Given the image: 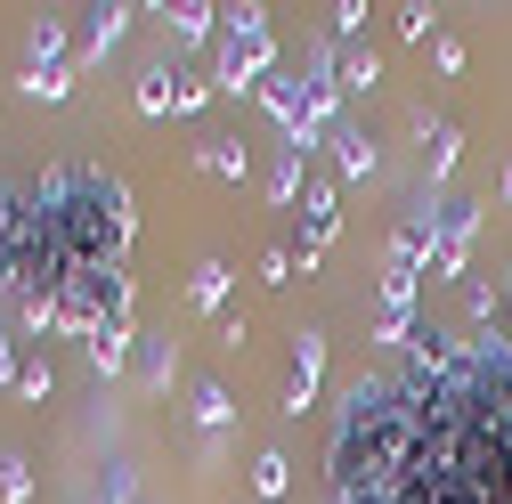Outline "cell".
Returning a JSON list of instances; mask_svg holds the SVG:
<instances>
[{
    "label": "cell",
    "instance_id": "1",
    "mask_svg": "<svg viewBox=\"0 0 512 504\" xmlns=\"http://www.w3.org/2000/svg\"><path fill=\"white\" fill-rule=\"evenodd\" d=\"M41 196L57 212V244H66L74 277L131 261V228L139 220H131V187H122L114 171H98V163H49L41 171Z\"/></svg>",
    "mask_w": 512,
    "mask_h": 504
},
{
    "label": "cell",
    "instance_id": "2",
    "mask_svg": "<svg viewBox=\"0 0 512 504\" xmlns=\"http://www.w3.org/2000/svg\"><path fill=\"white\" fill-rule=\"evenodd\" d=\"M277 74V41H269V9H220V41H212V90L228 98H261V82Z\"/></svg>",
    "mask_w": 512,
    "mask_h": 504
},
{
    "label": "cell",
    "instance_id": "3",
    "mask_svg": "<svg viewBox=\"0 0 512 504\" xmlns=\"http://www.w3.org/2000/svg\"><path fill=\"white\" fill-rule=\"evenodd\" d=\"M74 66H82V49H66V25L41 17V25H33V49H25L17 90L41 98V106H57V98H74Z\"/></svg>",
    "mask_w": 512,
    "mask_h": 504
},
{
    "label": "cell",
    "instance_id": "4",
    "mask_svg": "<svg viewBox=\"0 0 512 504\" xmlns=\"http://www.w3.org/2000/svg\"><path fill=\"white\" fill-rule=\"evenodd\" d=\"M472 236H480V204H472V196H447V204H439V228H431L423 277H431V285L464 277V269H472Z\"/></svg>",
    "mask_w": 512,
    "mask_h": 504
},
{
    "label": "cell",
    "instance_id": "5",
    "mask_svg": "<svg viewBox=\"0 0 512 504\" xmlns=\"http://www.w3.org/2000/svg\"><path fill=\"white\" fill-rule=\"evenodd\" d=\"M317 383H326V334L301 326V334H293V374H285V415L317 407Z\"/></svg>",
    "mask_w": 512,
    "mask_h": 504
},
{
    "label": "cell",
    "instance_id": "6",
    "mask_svg": "<svg viewBox=\"0 0 512 504\" xmlns=\"http://www.w3.org/2000/svg\"><path fill=\"white\" fill-rule=\"evenodd\" d=\"M82 17H90V25H82V66H98V57H106V49L122 41V33H131V17H139V9H122V0H106V9H82Z\"/></svg>",
    "mask_w": 512,
    "mask_h": 504
},
{
    "label": "cell",
    "instance_id": "7",
    "mask_svg": "<svg viewBox=\"0 0 512 504\" xmlns=\"http://www.w3.org/2000/svg\"><path fill=\"white\" fill-rule=\"evenodd\" d=\"M163 25H171V41H187V49L220 41V9H204V0H171V9H163Z\"/></svg>",
    "mask_w": 512,
    "mask_h": 504
},
{
    "label": "cell",
    "instance_id": "8",
    "mask_svg": "<svg viewBox=\"0 0 512 504\" xmlns=\"http://www.w3.org/2000/svg\"><path fill=\"white\" fill-rule=\"evenodd\" d=\"M131 98H139V114H171V106H179V74H171V57H147Z\"/></svg>",
    "mask_w": 512,
    "mask_h": 504
},
{
    "label": "cell",
    "instance_id": "9",
    "mask_svg": "<svg viewBox=\"0 0 512 504\" xmlns=\"http://www.w3.org/2000/svg\"><path fill=\"white\" fill-rule=\"evenodd\" d=\"M187 301H196L204 318H228V261H196L187 269Z\"/></svg>",
    "mask_w": 512,
    "mask_h": 504
},
{
    "label": "cell",
    "instance_id": "10",
    "mask_svg": "<svg viewBox=\"0 0 512 504\" xmlns=\"http://www.w3.org/2000/svg\"><path fill=\"white\" fill-rule=\"evenodd\" d=\"M131 342H139L131 318H106V326L90 334V366H98V374H122V366H131Z\"/></svg>",
    "mask_w": 512,
    "mask_h": 504
},
{
    "label": "cell",
    "instance_id": "11",
    "mask_svg": "<svg viewBox=\"0 0 512 504\" xmlns=\"http://www.w3.org/2000/svg\"><path fill=\"white\" fill-rule=\"evenodd\" d=\"M147 350H139V383L147 391H171V374H179V342L171 334H139Z\"/></svg>",
    "mask_w": 512,
    "mask_h": 504
},
{
    "label": "cell",
    "instance_id": "12",
    "mask_svg": "<svg viewBox=\"0 0 512 504\" xmlns=\"http://www.w3.org/2000/svg\"><path fill=\"white\" fill-rule=\"evenodd\" d=\"M334 171H342V179H366V171H374V139L358 131V122L334 131Z\"/></svg>",
    "mask_w": 512,
    "mask_h": 504
},
{
    "label": "cell",
    "instance_id": "13",
    "mask_svg": "<svg viewBox=\"0 0 512 504\" xmlns=\"http://www.w3.org/2000/svg\"><path fill=\"white\" fill-rule=\"evenodd\" d=\"M244 163H252L244 139H204V147H196V171H204V179H244Z\"/></svg>",
    "mask_w": 512,
    "mask_h": 504
},
{
    "label": "cell",
    "instance_id": "14",
    "mask_svg": "<svg viewBox=\"0 0 512 504\" xmlns=\"http://www.w3.org/2000/svg\"><path fill=\"white\" fill-rule=\"evenodd\" d=\"M293 196H309V155L301 147H285L277 171H269V204H293Z\"/></svg>",
    "mask_w": 512,
    "mask_h": 504
},
{
    "label": "cell",
    "instance_id": "15",
    "mask_svg": "<svg viewBox=\"0 0 512 504\" xmlns=\"http://www.w3.org/2000/svg\"><path fill=\"white\" fill-rule=\"evenodd\" d=\"M187 415H196V431H204V439H220V431L236 423V407H228V391H220V383H196V407H187Z\"/></svg>",
    "mask_w": 512,
    "mask_h": 504
},
{
    "label": "cell",
    "instance_id": "16",
    "mask_svg": "<svg viewBox=\"0 0 512 504\" xmlns=\"http://www.w3.org/2000/svg\"><path fill=\"white\" fill-rule=\"evenodd\" d=\"M252 488H261V496H285V488H293V464H285L277 448H261V456H252Z\"/></svg>",
    "mask_w": 512,
    "mask_h": 504
},
{
    "label": "cell",
    "instance_id": "17",
    "mask_svg": "<svg viewBox=\"0 0 512 504\" xmlns=\"http://www.w3.org/2000/svg\"><path fill=\"white\" fill-rule=\"evenodd\" d=\"M456 147H464V131H456V122H431V187L456 171Z\"/></svg>",
    "mask_w": 512,
    "mask_h": 504
},
{
    "label": "cell",
    "instance_id": "18",
    "mask_svg": "<svg viewBox=\"0 0 512 504\" xmlns=\"http://www.w3.org/2000/svg\"><path fill=\"white\" fill-rule=\"evenodd\" d=\"M49 391H57V366H49V358H25V366H17V399H33V407H41Z\"/></svg>",
    "mask_w": 512,
    "mask_h": 504
},
{
    "label": "cell",
    "instance_id": "19",
    "mask_svg": "<svg viewBox=\"0 0 512 504\" xmlns=\"http://www.w3.org/2000/svg\"><path fill=\"white\" fill-rule=\"evenodd\" d=\"M90 504H139V480H131V464H106V480L90 488Z\"/></svg>",
    "mask_w": 512,
    "mask_h": 504
},
{
    "label": "cell",
    "instance_id": "20",
    "mask_svg": "<svg viewBox=\"0 0 512 504\" xmlns=\"http://www.w3.org/2000/svg\"><path fill=\"white\" fill-rule=\"evenodd\" d=\"M0 496H9V504H33V472H25V456H9V448H0Z\"/></svg>",
    "mask_w": 512,
    "mask_h": 504
},
{
    "label": "cell",
    "instance_id": "21",
    "mask_svg": "<svg viewBox=\"0 0 512 504\" xmlns=\"http://www.w3.org/2000/svg\"><path fill=\"white\" fill-rule=\"evenodd\" d=\"M374 82H382V57L374 49H350L342 57V90H374Z\"/></svg>",
    "mask_w": 512,
    "mask_h": 504
},
{
    "label": "cell",
    "instance_id": "22",
    "mask_svg": "<svg viewBox=\"0 0 512 504\" xmlns=\"http://www.w3.org/2000/svg\"><path fill=\"white\" fill-rule=\"evenodd\" d=\"M464 309H472V326H480V334H496V285L472 277V285H464Z\"/></svg>",
    "mask_w": 512,
    "mask_h": 504
},
{
    "label": "cell",
    "instance_id": "23",
    "mask_svg": "<svg viewBox=\"0 0 512 504\" xmlns=\"http://www.w3.org/2000/svg\"><path fill=\"white\" fill-rule=\"evenodd\" d=\"M391 17H399V41H431V25H439L423 0H407V9H391Z\"/></svg>",
    "mask_w": 512,
    "mask_h": 504
},
{
    "label": "cell",
    "instance_id": "24",
    "mask_svg": "<svg viewBox=\"0 0 512 504\" xmlns=\"http://www.w3.org/2000/svg\"><path fill=\"white\" fill-rule=\"evenodd\" d=\"M212 98H220V90H212L204 74H179V106H171V114H196V106H212Z\"/></svg>",
    "mask_w": 512,
    "mask_h": 504
},
{
    "label": "cell",
    "instance_id": "25",
    "mask_svg": "<svg viewBox=\"0 0 512 504\" xmlns=\"http://www.w3.org/2000/svg\"><path fill=\"white\" fill-rule=\"evenodd\" d=\"M261 285H293V252H285V244L261 252Z\"/></svg>",
    "mask_w": 512,
    "mask_h": 504
},
{
    "label": "cell",
    "instance_id": "26",
    "mask_svg": "<svg viewBox=\"0 0 512 504\" xmlns=\"http://www.w3.org/2000/svg\"><path fill=\"white\" fill-rule=\"evenodd\" d=\"M326 17H334V33H342V41H350V33H358V25H366V0H334V9H326Z\"/></svg>",
    "mask_w": 512,
    "mask_h": 504
},
{
    "label": "cell",
    "instance_id": "27",
    "mask_svg": "<svg viewBox=\"0 0 512 504\" xmlns=\"http://www.w3.org/2000/svg\"><path fill=\"white\" fill-rule=\"evenodd\" d=\"M17 366H25V358H17V334L0 326V383H9V391H17Z\"/></svg>",
    "mask_w": 512,
    "mask_h": 504
},
{
    "label": "cell",
    "instance_id": "28",
    "mask_svg": "<svg viewBox=\"0 0 512 504\" xmlns=\"http://www.w3.org/2000/svg\"><path fill=\"white\" fill-rule=\"evenodd\" d=\"M504 204H512V155H504Z\"/></svg>",
    "mask_w": 512,
    "mask_h": 504
},
{
    "label": "cell",
    "instance_id": "29",
    "mask_svg": "<svg viewBox=\"0 0 512 504\" xmlns=\"http://www.w3.org/2000/svg\"><path fill=\"white\" fill-rule=\"evenodd\" d=\"M504 318H512V285H504Z\"/></svg>",
    "mask_w": 512,
    "mask_h": 504
}]
</instances>
